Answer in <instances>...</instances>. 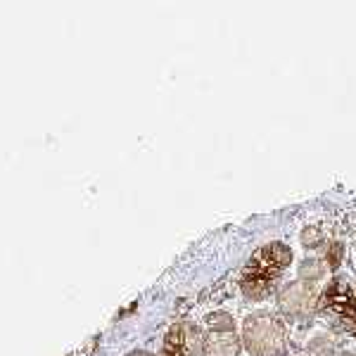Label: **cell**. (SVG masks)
<instances>
[{
    "label": "cell",
    "mask_w": 356,
    "mask_h": 356,
    "mask_svg": "<svg viewBox=\"0 0 356 356\" xmlns=\"http://www.w3.org/2000/svg\"><path fill=\"white\" fill-rule=\"evenodd\" d=\"M243 344L252 356H285L288 335L273 314H254L243 323Z\"/></svg>",
    "instance_id": "1"
},
{
    "label": "cell",
    "mask_w": 356,
    "mask_h": 356,
    "mask_svg": "<svg viewBox=\"0 0 356 356\" xmlns=\"http://www.w3.org/2000/svg\"><path fill=\"white\" fill-rule=\"evenodd\" d=\"M292 261V252L283 243H271L250 261L243 288L250 297H264L268 290V280L275 278Z\"/></svg>",
    "instance_id": "2"
},
{
    "label": "cell",
    "mask_w": 356,
    "mask_h": 356,
    "mask_svg": "<svg viewBox=\"0 0 356 356\" xmlns=\"http://www.w3.org/2000/svg\"><path fill=\"white\" fill-rule=\"evenodd\" d=\"M318 304V290L312 283L295 280L288 283L278 295V307L288 318H307Z\"/></svg>",
    "instance_id": "3"
},
{
    "label": "cell",
    "mask_w": 356,
    "mask_h": 356,
    "mask_svg": "<svg viewBox=\"0 0 356 356\" xmlns=\"http://www.w3.org/2000/svg\"><path fill=\"white\" fill-rule=\"evenodd\" d=\"M243 337L233 330H209L202 342V356H238Z\"/></svg>",
    "instance_id": "4"
},
{
    "label": "cell",
    "mask_w": 356,
    "mask_h": 356,
    "mask_svg": "<svg viewBox=\"0 0 356 356\" xmlns=\"http://www.w3.org/2000/svg\"><path fill=\"white\" fill-rule=\"evenodd\" d=\"M328 273V264L323 259H304L300 264V280L304 283H316V280H321L323 275Z\"/></svg>",
    "instance_id": "5"
},
{
    "label": "cell",
    "mask_w": 356,
    "mask_h": 356,
    "mask_svg": "<svg viewBox=\"0 0 356 356\" xmlns=\"http://www.w3.org/2000/svg\"><path fill=\"white\" fill-rule=\"evenodd\" d=\"M302 245L304 247H321V245H323V233H321V228H316V226L304 228Z\"/></svg>",
    "instance_id": "6"
},
{
    "label": "cell",
    "mask_w": 356,
    "mask_h": 356,
    "mask_svg": "<svg viewBox=\"0 0 356 356\" xmlns=\"http://www.w3.org/2000/svg\"><path fill=\"white\" fill-rule=\"evenodd\" d=\"M207 323H209V330H233V321L228 314H211Z\"/></svg>",
    "instance_id": "7"
},
{
    "label": "cell",
    "mask_w": 356,
    "mask_h": 356,
    "mask_svg": "<svg viewBox=\"0 0 356 356\" xmlns=\"http://www.w3.org/2000/svg\"><path fill=\"white\" fill-rule=\"evenodd\" d=\"M129 356H152V354H147V352H131Z\"/></svg>",
    "instance_id": "8"
},
{
    "label": "cell",
    "mask_w": 356,
    "mask_h": 356,
    "mask_svg": "<svg viewBox=\"0 0 356 356\" xmlns=\"http://www.w3.org/2000/svg\"><path fill=\"white\" fill-rule=\"evenodd\" d=\"M337 356H352V354H337Z\"/></svg>",
    "instance_id": "9"
}]
</instances>
